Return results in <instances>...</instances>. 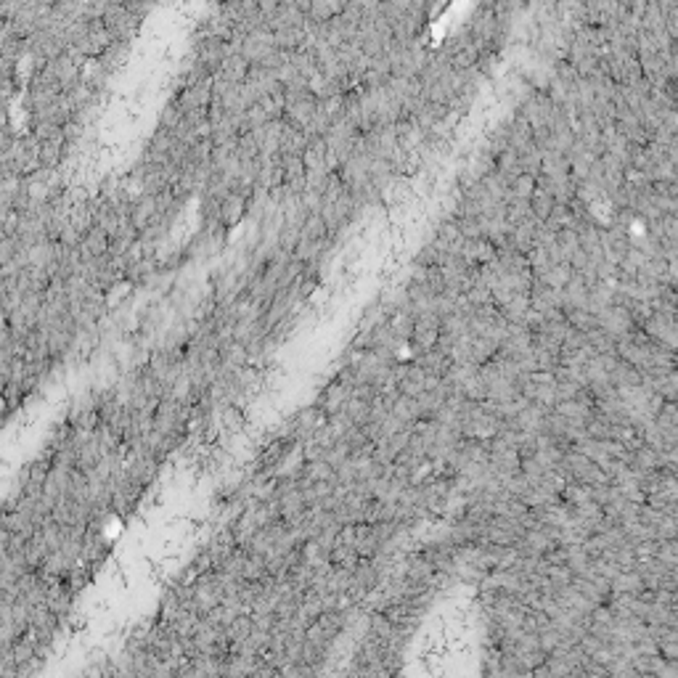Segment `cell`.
Wrapping results in <instances>:
<instances>
[{"instance_id":"cell-1","label":"cell","mask_w":678,"mask_h":678,"mask_svg":"<svg viewBox=\"0 0 678 678\" xmlns=\"http://www.w3.org/2000/svg\"><path fill=\"white\" fill-rule=\"evenodd\" d=\"M241 207H244V199L241 196H230L228 202H225V220H236L239 215H241Z\"/></svg>"},{"instance_id":"cell-2","label":"cell","mask_w":678,"mask_h":678,"mask_svg":"<svg viewBox=\"0 0 678 678\" xmlns=\"http://www.w3.org/2000/svg\"><path fill=\"white\" fill-rule=\"evenodd\" d=\"M313 13L318 19H323V22H329L334 13H339V6H313Z\"/></svg>"}]
</instances>
